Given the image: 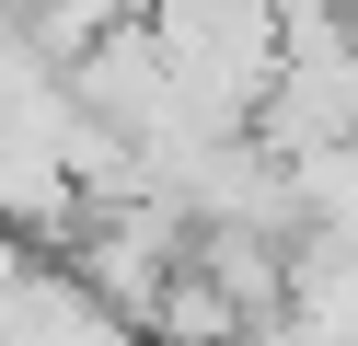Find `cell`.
Segmentation results:
<instances>
[{"label":"cell","mask_w":358,"mask_h":346,"mask_svg":"<svg viewBox=\"0 0 358 346\" xmlns=\"http://www.w3.org/2000/svg\"><path fill=\"white\" fill-rule=\"evenodd\" d=\"M278 23H289V0H150V35L173 58V104L208 127H255L266 81H278Z\"/></svg>","instance_id":"obj_1"},{"label":"cell","mask_w":358,"mask_h":346,"mask_svg":"<svg viewBox=\"0 0 358 346\" xmlns=\"http://www.w3.org/2000/svg\"><path fill=\"white\" fill-rule=\"evenodd\" d=\"M12 346H150V323H127L116 300H93L58 254H35L12 289Z\"/></svg>","instance_id":"obj_2"}]
</instances>
